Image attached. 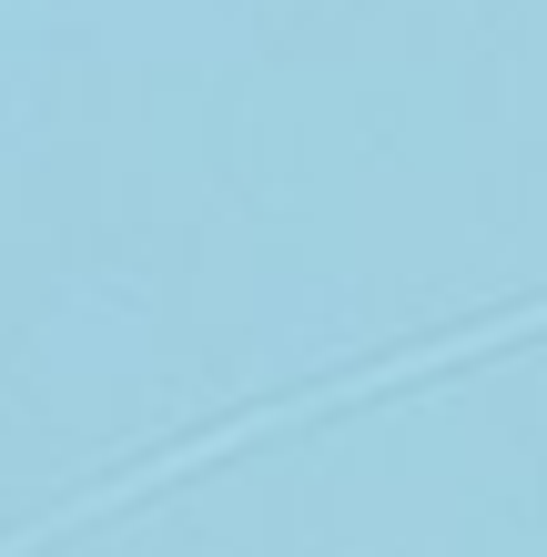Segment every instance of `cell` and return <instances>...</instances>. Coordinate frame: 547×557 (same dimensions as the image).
Masks as SVG:
<instances>
[{
	"mask_svg": "<svg viewBox=\"0 0 547 557\" xmlns=\"http://www.w3.org/2000/svg\"><path fill=\"white\" fill-rule=\"evenodd\" d=\"M527 335H547V294H518V305H497V314H476V324H446V335H415V345H396V355H375V366H335V375L295 385V396L234 406V416H213L203 436H173V446L133 456V467H112V476L72 486V497H51L41 517L0 528V557H41L51 537H72V528H91V517H112V507H142V497H163L173 476L213 467V456H234V446H253V436H274V425H314V416H335V406L406 396V385H426V375H457V366H476V355H507V345H527Z\"/></svg>",
	"mask_w": 547,
	"mask_h": 557,
	"instance_id": "obj_1",
	"label": "cell"
}]
</instances>
